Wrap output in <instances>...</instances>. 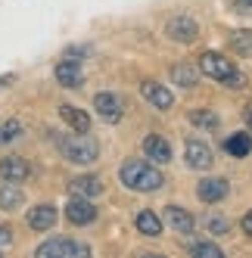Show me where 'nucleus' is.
<instances>
[{
    "label": "nucleus",
    "mask_w": 252,
    "mask_h": 258,
    "mask_svg": "<svg viewBox=\"0 0 252 258\" xmlns=\"http://www.w3.org/2000/svg\"><path fill=\"white\" fill-rule=\"evenodd\" d=\"M31 174V165L22 159V156H7V159H0V177L4 180H25Z\"/></svg>",
    "instance_id": "12"
},
{
    "label": "nucleus",
    "mask_w": 252,
    "mask_h": 258,
    "mask_svg": "<svg viewBox=\"0 0 252 258\" xmlns=\"http://www.w3.org/2000/svg\"><path fill=\"white\" fill-rule=\"evenodd\" d=\"M190 252H193L196 258H221V255H224L215 243H193V246H190Z\"/></svg>",
    "instance_id": "24"
},
{
    "label": "nucleus",
    "mask_w": 252,
    "mask_h": 258,
    "mask_svg": "<svg viewBox=\"0 0 252 258\" xmlns=\"http://www.w3.org/2000/svg\"><path fill=\"white\" fill-rule=\"evenodd\" d=\"M59 150H62V156L72 162V165H91V162H97V156H100V143L91 137V134H72V137H62L59 140Z\"/></svg>",
    "instance_id": "3"
},
{
    "label": "nucleus",
    "mask_w": 252,
    "mask_h": 258,
    "mask_svg": "<svg viewBox=\"0 0 252 258\" xmlns=\"http://www.w3.org/2000/svg\"><path fill=\"white\" fill-rule=\"evenodd\" d=\"M230 50L240 53V56H252V31L249 28L230 31Z\"/></svg>",
    "instance_id": "22"
},
{
    "label": "nucleus",
    "mask_w": 252,
    "mask_h": 258,
    "mask_svg": "<svg viewBox=\"0 0 252 258\" xmlns=\"http://www.w3.org/2000/svg\"><path fill=\"white\" fill-rule=\"evenodd\" d=\"M200 72L209 75V78H215L218 84H224V87H233V90L246 87V75L230 59H224L221 53H212V50L203 53V56H200Z\"/></svg>",
    "instance_id": "2"
},
{
    "label": "nucleus",
    "mask_w": 252,
    "mask_h": 258,
    "mask_svg": "<svg viewBox=\"0 0 252 258\" xmlns=\"http://www.w3.org/2000/svg\"><path fill=\"white\" fill-rule=\"evenodd\" d=\"M66 218L72 221V224H78V227H84V224H91V221L97 218V206L87 196H75L66 206Z\"/></svg>",
    "instance_id": "6"
},
{
    "label": "nucleus",
    "mask_w": 252,
    "mask_h": 258,
    "mask_svg": "<svg viewBox=\"0 0 252 258\" xmlns=\"http://www.w3.org/2000/svg\"><path fill=\"white\" fill-rule=\"evenodd\" d=\"M233 10L240 16H252V0H233Z\"/></svg>",
    "instance_id": "27"
},
{
    "label": "nucleus",
    "mask_w": 252,
    "mask_h": 258,
    "mask_svg": "<svg viewBox=\"0 0 252 258\" xmlns=\"http://www.w3.org/2000/svg\"><path fill=\"white\" fill-rule=\"evenodd\" d=\"M56 81L62 84V87H78L81 81H84V72H81V62L78 59H62L59 66H56Z\"/></svg>",
    "instance_id": "13"
},
{
    "label": "nucleus",
    "mask_w": 252,
    "mask_h": 258,
    "mask_svg": "<svg viewBox=\"0 0 252 258\" xmlns=\"http://www.w3.org/2000/svg\"><path fill=\"white\" fill-rule=\"evenodd\" d=\"M69 193L91 199V196H100L103 193V183L97 177H91V174H87V177H75V180H69Z\"/></svg>",
    "instance_id": "19"
},
{
    "label": "nucleus",
    "mask_w": 252,
    "mask_h": 258,
    "mask_svg": "<svg viewBox=\"0 0 252 258\" xmlns=\"http://www.w3.org/2000/svg\"><path fill=\"white\" fill-rule=\"evenodd\" d=\"M165 218H168V224L177 230V233H193V215L187 212V209H181V206H168L165 209Z\"/></svg>",
    "instance_id": "18"
},
{
    "label": "nucleus",
    "mask_w": 252,
    "mask_h": 258,
    "mask_svg": "<svg viewBox=\"0 0 252 258\" xmlns=\"http://www.w3.org/2000/svg\"><path fill=\"white\" fill-rule=\"evenodd\" d=\"M224 150L233 156V159H246L252 153V134L249 131H237V134H230L224 140Z\"/></svg>",
    "instance_id": "17"
},
{
    "label": "nucleus",
    "mask_w": 252,
    "mask_h": 258,
    "mask_svg": "<svg viewBox=\"0 0 252 258\" xmlns=\"http://www.w3.org/2000/svg\"><path fill=\"white\" fill-rule=\"evenodd\" d=\"M243 233H246V236H252V212H246V215H243Z\"/></svg>",
    "instance_id": "29"
},
{
    "label": "nucleus",
    "mask_w": 252,
    "mask_h": 258,
    "mask_svg": "<svg viewBox=\"0 0 252 258\" xmlns=\"http://www.w3.org/2000/svg\"><path fill=\"white\" fill-rule=\"evenodd\" d=\"M171 81L177 87H196V81H200V69L190 66V62H177V66H171Z\"/></svg>",
    "instance_id": "20"
},
{
    "label": "nucleus",
    "mask_w": 252,
    "mask_h": 258,
    "mask_svg": "<svg viewBox=\"0 0 252 258\" xmlns=\"http://www.w3.org/2000/svg\"><path fill=\"white\" fill-rule=\"evenodd\" d=\"M137 230L143 233V236H159L162 233V221H159V215L156 212H150V209H143L140 215H137Z\"/></svg>",
    "instance_id": "21"
},
{
    "label": "nucleus",
    "mask_w": 252,
    "mask_h": 258,
    "mask_svg": "<svg viewBox=\"0 0 252 258\" xmlns=\"http://www.w3.org/2000/svg\"><path fill=\"white\" fill-rule=\"evenodd\" d=\"M165 34L174 44H193L200 38V25H196V19H190V16H174L165 25Z\"/></svg>",
    "instance_id": "5"
},
{
    "label": "nucleus",
    "mask_w": 252,
    "mask_h": 258,
    "mask_svg": "<svg viewBox=\"0 0 252 258\" xmlns=\"http://www.w3.org/2000/svg\"><path fill=\"white\" fill-rule=\"evenodd\" d=\"M22 202H25V193L19 190L16 180H4V183H0V209L13 212V209H19Z\"/></svg>",
    "instance_id": "16"
},
{
    "label": "nucleus",
    "mask_w": 252,
    "mask_h": 258,
    "mask_svg": "<svg viewBox=\"0 0 252 258\" xmlns=\"http://www.w3.org/2000/svg\"><path fill=\"white\" fill-rule=\"evenodd\" d=\"M121 183L134 193H153L159 190L162 183H165V177H162L159 168H153L150 162H140V159H131L121 165Z\"/></svg>",
    "instance_id": "1"
},
{
    "label": "nucleus",
    "mask_w": 252,
    "mask_h": 258,
    "mask_svg": "<svg viewBox=\"0 0 252 258\" xmlns=\"http://www.w3.org/2000/svg\"><path fill=\"white\" fill-rule=\"evenodd\" d=\"M140 94H143V100H147V103H153L156 109H162V112L174 106L171 90H168L165 84H159V81H143V84H140Z\"/></svg>",
    "instance_id": "8"
},
{
    "label": "nucleus",
    "mask_w": 252,
    "mask_h": 258,
    "mask_svg": "<svg viewBox=\"0 0 252 258\" xmlns=\"http://www.w3.org/2000/svg\"><path fill=\"white\" fill-rule=\"evenodd\" d=\"M10 243H13V230L0 224V246H10Z\"/></svg>",
    "instance_id": "28"
},
{
    "label": "nucleus",
    "mask_w": 252,
    "mask_h": 258,
    "mask_svg": "<svg viewBox=\"0 0 252 258\" xmlns=\"http://www.w3.org/2000/svg\"><path fill=\"white\" fill-rule=\"evenodd\" d=\"M184 159H187V165L190 168H196V171H206V168H212V150H209V143H203V140H187V146H184Z\"/></svg>",
    "instance_id": "7"
},
{
    "label": "nucleus",
    "mask_w": 252,
    "mask_h": 258,
    "mask_svg": "<svg viewBox=\"0 0 252 258\" xmlns=\"http://www.w3.org/2000/svg\"><path fill=\"white\" fill-rule=\"evenodd\" d=\"M143 153H147L153 162H159V165L171 162V146H168L165 137H159V134H150L147 140H143Z\"/></svg>",
    "instance_id": "14"
},
{
    "label": "nucleus",
    "mask_w": 252,
    "mask_h": 258,
    "mask_svg": "<svg viewBox=\"0 0 252 258\" xmlns=\"http://www.w3.org/2000/svg\"><path fill=\"white\" fill-rule=\"evenodd\" d=\"M190 121L200 124V127H218V115H215V112H206V109H196V112H190Z\"/></svg>",
    "instance_id": "25"
},
{
    "label": "nucleus",
    "mask_w": 252,
    "mask_h": 258,
    "mask_svg": "<svg viewBox=\"0 0 252 258\" xmlns=\"http://www.w3.org/2000/svg\"><path fill=\"white\" fill-rule=\"evenodd\" d=\"M249 109H252V103H249Z\"/></svg>",
    "instance_id": "31"
},
{
    "label": "nucleus",
    "mask_w": 252,
    "mask_h": 258,
    "mask_svg": "<svg viewBox=\"0 0 252 258\" xmlns=\"http://www.w3.org/2000/svg\"><path fill=\"white\" fill-rule=\"evenodd\" d=\"M19 137H22V124L19 121H4V124H0V146L19 140Z\"/></svg>",
    "instance_id": "23"
},
{
    "label": "nucleus",
    "mask_w": 252,
    "mask_h": 258,
    "mask_svg": "<svg viewBox=\"0 0 252 258\" xmlns=\"http://www.w3.org/2000/svg\"><path fill=\"white\" fill-rule=\"evenodd\" d=\"M246 124H249V134H252V109H246Z\"/></svg>",
    "instance_id": "30"
},
{
    "label": "nucleus",
    "mask_w": 252,
    "mask_h": 258,
    "mask_svg": "<svg viewBox=\"0 0 252 258\" xmlns=\"http://www.w3.org/2000/svg\"><path fill=\"white\" fill-rule=\"evenodd\" d=\"M94 109H97V115L103 121H109V124H115L121 118V112H124V106H121V100L115 94H97L94 97Z\"/></svg>",
    "instance_id": "9"
},
{
    "label": "nucleus",
    "mask_w": 252,
    "mask_h": 258,
    "mask_svg": "<svg viewBox=\"0 0 252 258\" xmlns=\"http://www.w3.org/2000/svg\"><path fill=\"white\" fill-rule=\"evenodd\" d=\"M59 118L72 127V131H78V134H87V131H91V115H87L84 109L72 106V103H62V106H59Z\"/></svg>",
    "instance_id": "10"
},
{
    "label": "nucleus",
    "mask_w": 252,
    "mask_h": 258,
    "mask_svg": "<svg viewBox=\"0 0 252 258\" xmlns=\"http://www.w3.org/2000/svg\"><path fill=\"white\" fill-rule=\"evenodd\" d=\"M206 227H209V233H227V218H221V215H206Z\"/></svg>",
    "instance_id": "26"
},
{
    "label": "nucleus",
    "mask_w": 252,
    "mask_h": 258,
    "mask_svg": "<svg viewBox=\"0 0 252 258\" xmlns=\"http://www.w3.org/2000/svg\"><path fill=\"white\" fill-rule=\"evenodd\" d=\"M84 255H91V249L78 239H50V243L38 246V258H84Z\"/></svg>",
    "instance_id": "4"
},
{
    "label": "nucleus",
    "mask_w": 252,
    "mask_h": 258,
    "mask_svg": "<svg viewBox=\"0 0 252 258\" xmlns=\"http://www.w3.org/2000/svg\"><path fill=\"white\" fill-rule=\"evenodd\" d=\"M227 180L224 177H206V180H200V187H196V196H200L203 202H221L224 196H227Z\"/></svg>",
    "instance_id": "11"
},
{
    "label": "nucleus",
    "mask_w": 252,
    "mask_h": 258,
    "mask_svg": "<svg viewBox=\"0 0 252 258\" xmlns=\"http://www.w3.org/2000/svg\"><path fill=\"white\" fill-rule=\"evenodd\" d=\"M56 224V209L53 206H34L28 212V227L31 230H50Z\"/></svg>",
    "instance_id": "15"
}]
</instances>
